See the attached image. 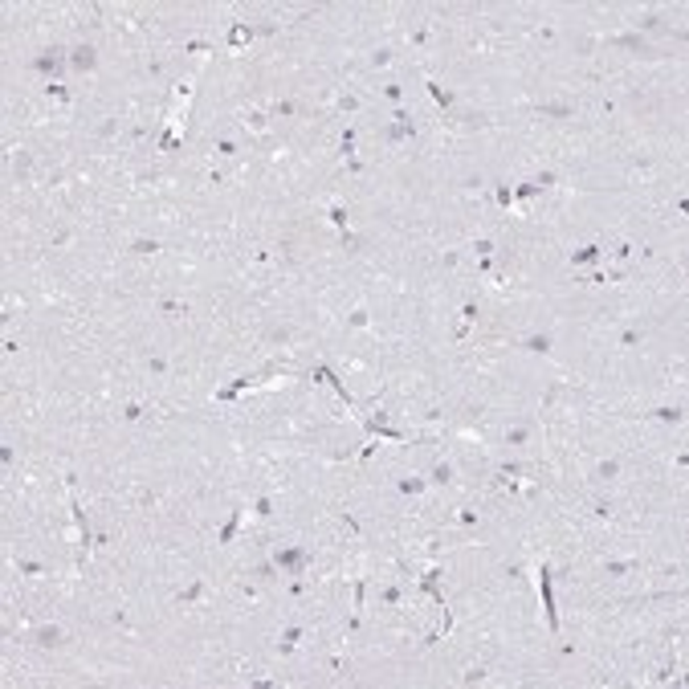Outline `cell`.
Listing matches in <instances>:
<instances>
[{"mask_svg": "<svg viewBox=\"0 0 689 689\" xmlns=\"http://www.w3.org/2000/svg\"><path fill=\"white\" fill-rule=\"evenodd\" d=\"M139 416H143L139 404H126V408H122V420H139Z\"/></svg>", "mask_w": 689, "mask_h": 689, "instance_id": "d6986e66", "label": "cell"}, {"mask_svg": "<svg viewBox=\"0 0 689 689\" xmlns=\"http://www.w3.org/2000/svg\"><path fill=\"white\" fill-rule=\"evenodd\" d=\"M331 221H335L339 229H347V208H343V204H335V208H331Z\"/></svg>", "mask_w": 689, "mask_h": 689, "instance_id": "2e32d148", "label": "cell"}, {"mask_svg": "<svg viewBox=\"0 0 689 689\" xmlns=\"http://www.w3.org/2000/svg\"><path fill=\"white\" fill-rule=\"evenodd\" d=\"M298 640H302V628H286V636H282V652H289Z\"/></svg>", "mask_w": 689, "mask_h": 689, "instance_id": "ba28073f", "label": "cell"}, {"mask_svg": "<svg viewBox=\"0 0 689 689\" xmlns=\"http://www.w3.org/2000/svg\"><path fill=\"white\" fill-rule=\"evenodd\" d=\"M384 94H388V98H392V102H396V98H400L404 90H400V86H396V82H388V86H384Z\"/></svg>", "mask_w": 689, "mask_h": 689, "instance_id": "cb8c5ba5", "label": "cell"}, {"mask_svg": "<svg viewBox=\"0 0 689 689\" xmlns=\"http://www.w3.org/2000/svg\"><path fill=\"white\" fill-rule=\"evenodd\" d=\"M355 106H359V102H355L351 94H343V98H339V111H355Z\"/></svg>", "mask_w": 689, "mask_h": 689, "instance_id": "d4e9b609", "label": "cell"}, {"mask_svg": "<svg viewBox=\"0 0 689 689\" xmlns=\"http://www.w3.org/2000/svg\"><path fill=\"white\" fill-rule=\"evenodd\" d=\"M551 347V339L547 335H534V339H526V351H547Z\"/></svg>", "mask_w": 689, "mask_h": 689, "instance_id": "4fadbf2b", "label": "cell"}, {"mask_svg": "<svg viewBox=\"0 0 689 689\" xmlns=\"http://www.w3.org/2000/svg\"><path fill=\"white\" fill-rule=\"evenodd\" d=\"M600 253H604L600 245H587V249H579V253H575V265H587V261H595Z\"/></svg>", "mask_w": 689, "mask_h": 689, "instance_id": "8992f818", "label": "cell"}, {"mask_svg": "<svg viewBox=\"0 0 689 689\" xmlns=\"http://www.w3.org/2000/svg\"><path fill=\"white\" fill-rule=\"evenodd\" d=\"M159 245L155 241H147V237H139V241H131V253H155Z\"/></svg>", "mask_w": 689, "mask_h": 689, "instance_id": "52a82bcc", "label": "cell"}, {"mask_svg": "<svg viewBox=\"0 0 689 689\" xmlns=\"http://www.w3.org/2000/svg\"><path fill=\"white\" fill-rule=\"evenodd\" d=\"M351 327H367V310H355V314H351Z\"/></svg>", "mask_w": 689, "mask_h": 689, "instance_id": "603a6c76", "label": "cell"}, {"mask_svg": "<svg viewBox=\"0 0 689 689\" xmlns=\"http://www.w3.org/2000/svg\"><path fill=\"white\" fill-rule=\"evenodd\" d=\"M652 416H657V420H681L677 408H652Z\"/></svg>", "mask_w": 689, "mask_h": 689, "instance_id": "5bb4252c", "label": "cell"}, {"mask_svg": "<svg viewBox=\"0 0 689 689\" xmlns=\"http://www.w3.org/2000/svg\"><path fill=\"white\" fill-rule=\"evenodd\" d=\"M636 343H640V331H624L620 335V347H636Z\"/></svg>", "mask_w": 689, "mask_h": 689, "instance_id": "ac0fdd59", "label": "cell"}, {"mask_svg": "<svg viewBox=\"0 0 689 689\" xmlns=\"http://www.w3.org/2000/svg\"><path fill=\"white\" fill-rule=\"evenodd\" d=\"M274 563H278L282 571H289V575H302V567L310 563V555H306L302 547H282V551L274 555Z\"/></svg>", "mask_w": 689, "mask_h": 689, "instance_id": "6da1fadb", "label": "cell"}, {"mask_svg": "<svg viewBox=\"0 0 689 689\" xmlns=\"http://www.w3.org/2000/svg\"><path fill=\"white\" fill-rule=\"evenodd\" d=\"M200 595H204V583H196V587L179 591V604H192V600H200Z\"/></svg>", "mask_w": 689, "mask_h": 689, "instance_id": "8fae6325", "label": "cell"}, {"mask_svg": "<svg viewBox=\"0 0 689 689\" xmlns=\"http://www.w3.org/2000/svg\"><path fill=\"white\" fill-rule=\"evenodd\" d=\"M61 61H65V58H61V49H45L41 58H33V69H41V74H58Z\"/></svg>", "mask_w": 689, "mask_h": 689, "instance_id": "3957f363", "label": "cell"}, {"mask_svg": "<svg viewBox=\"0 0 689 689\" xmlns=\"http://www.w3.org/2000/svg\"><path fill=\"white\" fill-rule=\"evenodd\" d=\"M400 489H404V494H420V489H424V481H420V477H412V481H400Z\"/></svg>", "mask_w": 689, "mask_h": 689, "instance_id": "e0dca14e", "label": "cell"}, {"mask_svg": "<svg viewBox=\"0 0 689 689\" xmlns=\"http://www.w3.org/2000/svg\"><path fill=\"white\" fill-rule=\"evenodd\" d=\"M237 518H241V514H232V522H229V526H225V530H221V542H229L232 534H237Z\"/></svg>", "mask_w": 689, "mask_h": 689, "instance_id": "44dd1931", "label": "cell"}, {"mask_svg": "<svg viewBox=\"0 0 689 689\" xmlns=\"http://www.w3.org/2000/svg\"><path fill=\"white\" fill-rule=\"evenodd\" d=\"M538 587H542V608H547V620H551V628H559L555 608H551V571H547V567H538Z\"/></svg>", "mask_w": 689, "mask_h": 689, "instance_id": "7a4b0ae2", "label": "cell"}, {"mask_svg": "<svg viewBox=\"0 0 689 689\" xmlns=\"http://www.w3.org/2000/svg\"><path fill=\"white\" fill-rule=\"evenodd\" d=\"M432 481H437V485L453 481V469H449V465H437V469H432Z\"/></svg>", "mask_w": 689, "mask_h": 689, "instance_id": "30bf717a", "label": "cell"}, {"mask_svg": "<svg viewBox=\"0 0 689 689\" xmlns=\"http://www.w3.org/2000/svg\"><path fill=\"white\" fill-rule=\"evenodd\" d=\"M428 90H432V98H437L441 106H449V102H453V94H449V90H441L437 82H428Z\"/></svg>", "mask_w": 689, "mask_h": 689, "instance_id": "9c48e42d", "label": "cell"}, {"mask_svg": "<svg viewBox=\"0 0 689 689\" xmlns=\"http://www.w3.org/2000/svg\"><path fill=\"white\" fill-rule=\"evenodd\" d=\"M595 473H600V477H616V473H620V461H604Z\"/></svg>", "mask_w": 689, "mask_h": 689, "instance_id": "9a60e30c", "label": "cell"}, {"mask_svg": "<svg viewBox=\"0 0 689 689\" xmlns=\"http://www.w3.org/2000/svg\"><path fill=\"white\" fill-rule=\"evenodd\" d=\"M481 677H485V669H469L461 681H465V685H473V681H481Z\"/></svg>", "mask_w": 689, "mask_h": 689, "instance_id": "7402d4cb", "label": "cell"}, {"mask_svg": "<svg viewBox=\"0 0 689 689\" xmlns=\"http://www.w3.org/2000/svg\"><path fill=\"white\" fill-rule=\"evenodd\" d=\"M94 61H98V58H94V49H90V45H78V49H74V58H69V65H74L78 74H86V69H94Z\"/></svg>", "mask_w": 689, "mask_h": 689, "instance_id": "277c9868", "label": "cell"}, {"mask_svg": "<svg viewBox=\"0 0 689 689\" xmlns=\"http://www.w3.org/2000/svg\"><path fill=\"white\" fill-rule=\"evenodd\" d=\"M37 644H41V648H53V644H61V632L58 628H37Z\"/></svg>", "mask_w": 689, "mask_h": 689, "instance_id": "5b68a950", "label": "cell"}, {"mask_svg": "<svg viewBox=\"0 0 689 689\" xmlns=\"http://www.w3.org/2000/svg\"><path fill=\"white\" fill-rule=\"evenodd\" d=\"M216 151H221V155H237V143H232V139H221Z\"/></svg>", "mask_w": 689, "mask_h": 689, "instance_id": "ffe728a7", "label": "cell"}, {"mask_svg": "<svg viewBox=\"0 0 689 689\" xmlns=\"http://www.w3.org/2000/svg\"><path fill=\"white\" fill-rule=\"evenodd\" d=\"M159 310H164L168 318H179V314H188V306H179V302H164Z\"/></svg>", "mask_w": 689, "mask_h": 689, "instance_id": "7c38bea8", "label": "cell"}]
</instances>
